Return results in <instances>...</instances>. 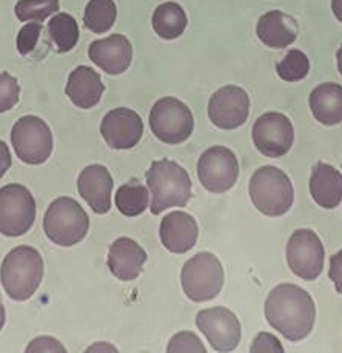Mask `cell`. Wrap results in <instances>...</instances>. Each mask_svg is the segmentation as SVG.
<instances>
[{"label":"cell","mask_w":342,"mask_h":353,"mask_svg":"<svg viewBox=\"0 0 342 353\" xmlns=\"http://www.w3.org/2000/svg\"><path fill=\"white\" fill-rule=\"evenodd\" d=\"M250 198L265 216H282L293 205L292 181L279 168L272 165L261 167L250 179Z\"/></svg>","instance_id":"277c9868"},{"label":"cell","mask_w":342,"mask_h":353,"mask_svg":"<svg viewBox=\"0 0 342 353\" xmlns=\"http://www.w3.org/2000/svg\"><path fill=\"white\" fill-rule=\"evenodd\" d=\"M150 128L163 143L177 145L185 142L194 130V117L182 101L162 97L150 111Z\"/></svg>","instance_id":"52a82bcc"},{"label":"cell","mask_w":342,"mask_h":353,"mask_svg":"<svg viewBox=\"0 0 342 353\" xmlns=\"http://www.w3.org/2000/svg\"><path fill=\"white\" fill-rule=\"evenodd\" d=\"M182 290L193 303H205L219 295L223 287V267L213 253L201 252L190 258L181 272Z\"/></svg>","instance_id":"8992f818"},{"label":"cell","mask_w":342,"mask_h":353,"mask_svg":"<svg viewBox=\"0 0 342 353\" xmlns=\"http://www.w3.org/2000/svg\"><path fill=\"white\" fill-rule=\"evenodd\" d=\"M88 56L91 62L107 74L116 76L127 71L133 61V47L127 37L122 34H111L99 39L90 45Z\"/></svg>","instance_id":"2e32d148"},{"label":"cell","mask_w":342,"mask_h":353,"mask_svg":"<svg viewBox=\"0 0 342 353\" xmlns=\"http://www.w3.org/2000/svg\"><path fill=\"white\" fill-rule=\"evenodd\" d=\"M153 30L161 39L173 41L181 37L187 28V14L176 2H165L157 6L153 12Z\"/></svg>","instance_id":"cb8c5ba5"},{"label":"cell","mask_w":342,"mask_h":353,"mask_svg":"<svg viewBox=\"0 0 342 353\" xmlns=\"http://www.w3.org/2000/svg\"><path fill=\"white\" fill-rule=\"evenodd\" d=\"M11 153L8 145L3 141H0V179L3 178L5 173L11 168Z\"/></svg>","instance_id":"d590c367"},{"label":"cell","mask_w":342,"mask_h":353,"mask_svg":"<svg viewBox=\"0 0 342 353\" xmlns=\"http://www.w3.org/2000/svg\"><path fill=\"white\" fill-rule=\"evenodd\" d=\"M147 184L151 193L150 210L153 214H161L170 207H185L192 198V179L174 161L161 159L151 163Z\"/></svg>","instance_id":"7a4b0ae2"},{"label":"cell","mask_w":342,"mask_h":353,"mask_svg":"<svg viewBox=\"0 0 342 353\" xmlns=\"http://www.w3.org/2000/svg\"><path fill=\"white\" fill-rule=\"evenodd\" d=\"M90 228L88 214L77 201L68 196L52 201L43 218V230L51 243L71 247L87 236Z\"/></svg>","instance_id":"5b68a950"},{"label":"cell","mask_w":342,"mask_h":353,"mask_svg":"<svg viewBox=\"0 0 342 353\" xmlns=\"http://www.w3.org/2000/svg\"><path fill=\"white\" fill-rule=\"evenodd\" d=\"M36 201L28 188L8 184L0 188V233L17 238L31 230L36 221Z\"/></svg>","instance_id":"ba28073f"},{"label":"cell","mask_w":342,"mask_h":353,"mask_svg":"<svg viewBox=\"0 0 342 353\" xmlns=\"http://www.w3.org/2000/svg\"><path fill=\"white\" fill-rule=\"evenodd\" d=\"M101 134L113 150H130L141 142L143 134L142 117L130 108H114L105 114Z\"/></svg>","instance_id":"9a60e30c"},{"label":"cell","mask_w":342,"mask_h":353,"mask_svg":"<svg viewBox=\"0 0 342 353\" xmlns=\"http://www.w3.org/2000/svg\"><path fill=\"white\" fill-rule=\"evenodd\" d=\"M310 71V61L301 50H290L276 65V73L285 82H299L305 79Z\"/></svg>","instance_id":"83f0119b"},{"label":"cell","mask_w":342,"mask_h":353,"mask_svg":"<svg viewBox=\"0 0 342 353\" xmlns=\"http://www.w3.org/2000/svg\"><path fill=\"white\" fill-rule=\"evenodd\" d=\"M197 178L207 192L222 194L239 178V162L232 150L216 145L205 150L197 162Z\"/></svg>","instance_id":"30bf717a"},{"label":"cell","mask_w":342,"mask_h":353,"mask_svg":"<svg viewBox=\"0 0 342 353\" xmlns=\"http://www.w3.org/2000/svg\"><path fill=\"white\" fill-rule=\"evenodd\" d=\"M3 324H5V307H3L2 295H0V330L3 329Z\"/></svg>","instance_id":"f35d334b"},{"label":"cell","mask_w":342,"mask_h":353,"mask_svg":"<svg viewBox=\"0 0 342 353\" xmlns=\"http://www.w3.org/2000/svg\"><path fill=\"white\" fill-rule=\"evenodd\" d=\"M77 190L94 213L105 214L110 212L113 178L103 165L93 163V165L85 167L79 174Z\"/></svg>","instance_id":"e0dca14e"},{"label":"cell","mask_w":342,"mask_h":353,"mask_svg":"<svg viewBox=\"0 0 342 353\" xmlns=\"http://www.w3.org/2000/svg\"><path fill=\"white\" fill-rule=\"evenodd\" d=\"M310 110L322 125L333 127L342 122V87L339 83H321L310 94Z\"/></svg>","instance_id":"603a6c76"},{"label":"cell","mask_w":342,"mask_h":353,"mask_svg":"<svg viewBox=\"0 0 342 353\" xmlns=\"http://www.w3.org/2000/svg\"><path fill=\"white\" fill-rule=\"evenodd\" d=\"M324 245L312 230L294 232L287 244V263L290 270L304 281H314L324 269Z\"/></svg>","instance_id":"8fae6325"},{"label":"cell","mask_w":342,"mask_h":353,"mask_svg":"<svg viewBox=\"0 0 342 353\" xmlns=\"http://www.w3.org/2000/svg\"><path fill=\"white\" fill-rule=\"evenodd\" d=\"M328 276H330L334 287H336V292L342 295V250L332 256Z\"/></svg>","instance_id":"e575fe53"},{"label":"cell","mask_w":342,"mask_h":353,"mask_svg":"<svg viewBox=\"0 0 342 353\" xmlns=\"http://www.w3.org/2000/svg\"><path fill=\"white\" fill-rule=\"evenodd\" d=\"M332 10L334 17L342 23V0H332Z\"/></svg>","instance_id":"8d00e7d4"},{"label":"cell","mask_w":342,"mask_h":353,"mask_svg":"<svg viewBox=\"0 0 342 353\" xmlns=\"http://www.w3.org/2000/svg\"><path fill=\"white\" fill-rule=\"evenodd\" d=\"M310 193L319 207L333 210L342 201V174L328 163L318 162L312 172Z\"/></svg>","instance_id":"7402d4cb"},{"label":"cell","mask_w":342,"mask_h":353,"mask_svg":"<svg viewBox=\"0 0 342 353\" xmlns=\"http://www.w3.org/2000/svg\"><path fill=\"white\" fill-rule=\"evenodd\" d=\"M21 96V87L17 79L8 73H0V113L16 107Z\"/></svg>","instance_id":"f546056e"},{"label":"cell","mask_w":342,"mask_h":353,"mask_svg":"<svg viewBox=\"0 0 342 353\" xmlns=\"http://www.w3.org/2000/svg\"><path fill=\"white\" fill-rule=\"evenodd\" d=\"M116 17L117 10L113 0H90L85 6L83 23L91 32L103 34L113 27Z\"/></svg>","instance_id":"4316f807"},{"label":"cell","mask_w":342,"mask_h":353,"mask_svg":"<svg viewBox=\"0 0 342 353\" xmlns=\"http://www.w3.org/2000/svg\"><path fill=\"white\" fill-rule=\"evenodd\" d=\"M43 278V259L36 248L19 245L6 254L0 267V281L8 296L14 301L30 299Z\"/></svg>","instance_id":"3957f363"},{"label":"cell","mask_w":342,"mask_h":353,"mask_svg":"<svg viewBox=\"0 0 342 353\" xmlns=\"http://www.w3.org/2000/svg\"><path fill=\"white\" fill-rule=\"evenodd\" d=\"M196 325L216 352H233L241 341V323L225 307L203 309L196 316Z\"/></svg>","instance_id":"4fadbf2b"},{"label":"cell","mask_w":342,"mask_h":353,"mask_svg":"<svg viewBox=\"0 0 342 353\" xmlns=\"http://www.w3.org/2000/svg\"><path fill=\"white\" fill-rule=\"evenodd\" d=\"M336 59H338V70H339V74L342 76V45H341V48L338 50Z\"/></svg>","instance_id":"ab89813d"},{"label":"cell","mask_w":342,"mask_h":353,"mask_svg":"<svg viewBox=\"0 0 342 353\" xmlns=\"http://www.w3.org/2000/svg\"><path fill=\"white\" fill-rule=\"evenodd\" d=\"M147 253L131 238H119L108 250V267L121 281H134L147 263Z\"/></svg>","instance_id":"d6986e66"},{"label":"cell","mask_w":342,"mask_h":353,"mask_svg":"<svg viewBox=\"0 0 342 353\" xmlns=\"http://www.w3.org/2000/svg\"><path fill=\"white\" fill-rule=\"evenodd\" d=\"M59 11V0H19L16 17L21 22H43Z\"/></svg>","instance_id":"f1b7e54d"},{"label":"cell","mask_w":342,"mask_h":353,"mask_svg":"<svg viewBox=\"0 0 342 353\" xmlns=\"http://www.w3.org/2000/svg\"><path fill=\"white\" fill-rule=\"evenodd\" d=\"M256 34L270 48H287L298 39V23L282 11H270L259 19Z\"/></svg>","instance_id":"44dd1931"},{"label":"cell","mask_w":342,"mask_h":353,"mask_svg":"<svg viewBox=\"0 0 342 353\" xmlns=\"http://www.w3.org/2000/svg\"><path fill=\"white\" fill-rule=\"evenodd\" d=\"M162 245L171 253H187L196 245L199 227L196 219L185 212H171L161 222Z\"/></svg>","instance_id":"ac0fdd59"},{"label":"cell","mask_w":342,"mask_h":353,"mask_svg":"<svg viewBox=\"0 0 342 353\" xmlns=\"http://www.w3.org/2000/svg\"><path fill=\"white\" fill-rule=\"evenodd\" d=\"M267 323L288 341H301L313 330L316 319L310 293L294 284H281L268 293L265 301Z\"/></svg>","instance_id":"6da1fadb"},{"label":"cell","mask_w":342,"mask_h":353,"mask_svg":"<svg viewBox=\"0 0 342 353\" xmlns=\"http://www.w3.org/2000/svg\"><path fill=\"white\" fill-rule=\"evenodd\" d=\"M42 32V23L41 22H30L23 25L17 34V50L22 56L30 54L34 50L36 43L39 41V36Z\"/></svg>","instance_id":"4dcf8cb0"},{"label":"cell","mask_w":342,"mask_h":353,"mask_svg":"<svg viewBox=\"0 0 342 353\" xmlns=\"http://www.w3.org/2000/svg\"><path fill=\"white\" fill-rule=\"evenodd\" d=\"M101 352V350H107V352H116V347H113V345H108L107 343H99L96 345H93V347H90L88 352Z\"/></svg>","instance_id":"74e56055"},{"label":"cell","mask_w":342,"mask_h":353,"mask_svg":"<svg viewBox=\"0 0 342 353\" xmlns=\"http://www.w3.org/2000/svg\"><path fill=\"white\" fill-rule=\"evenodd\" d=\"M116 207L123 216H139L148 208L150 193L139 181H130L123 184L116 193Z\"/></svg>","instance_id":"d4e9b609"},{"label":"cell","mask_w":342,"mask_h":353,"mask_svg":"<svg viewBox=\"0 0 342 353\" xmlns=\"http://www.w3.org/2000/svg\"><path fill=\"white\" fill-rule=\"evenodd\" d=\"M11 143L17 158L28 165H41L52 153L48 123L36 116H23L11 130Z\"/></svg>","instance_id":"9c48e42d"},{"label":"cell","mask_w":342,"mask_h":353,"mask_svg":"<svg viewBox=\"0 0 342 353\" xmlns=\"http://www.w3.org/2000/svg\"><path fill=\"white\" fill-rule=\"evenodd\" d=\"M168 352H205L199 336L193 332H181L170 339Z\"/></svg>","instance_id":"1f68e13d"},{"label":"cell","mask_w":342,"mask_h":353,"mask_svg":"<svg viewBox=\"0 0 342 353\" xmlns=\"http://www.w3.org/2000/svg\"><path fill=\"white\" fill-rule=\"evenodd\" d=\"M26 352H65V347L54 338L39 336L32 339Z\"/></svg>","instance_id":"836d02e7"},{"label":"cell","mask_w":342,"mask_h":353,"mask_svg":"<svg viewBox=\"0 0 342 353\" xmlns=\"http://www.w3.org/2000/svg\"><path fill=\"white\" fill-rule=\"evenodd\" d=\"M253 142L267 158H281L292 150L294 130L292 121L282 113H265L253 125Z\"/></svg>","instance_id":"7c38bea8"},{"label":"cell","mask_w":342,"mask_h":353,"mask_svg":"<svg viewBox=\"0 0 342 353\" xmlns=\"http://www.w3.org/2000/svg\"><path fill=\"white\" fill-rule=\"evenodd\" d=\"M250 114V97L245 90L227 85L216 91L208 102V117L214 127L236 130L244 125Z\"/></svg>","instance_id":"5bb4252c"},{"label":"cell","mask_w":342,"mask_h":353,"mask_svg":"<svg viewBox=\"0 0 342 353\" xmlns=\"http://www.w3.org/2000/svg\"><path fill=\"white\" fill-rule=\"evenodd\" d=\"M103 91L105 85L102 83L101 74L85 65L71 71L67 87H65V93L70 97V101L76 107L83 110L96 107L101 102Z\"/></svg>","instance_id":"ffe728a7"},{"label":"cell","mask_w":342,"mask_h":353,"mask_svg":"<svg viewBox=\"0 0 342 353\" xmlns=\"http://www.w3.org/2000/svg\"><path fill=\"white\" fill-rule=\"evenodd\" d=\"M48 32L59 53H68L79 41V25L73 16L57 12L48 22Z\"/></svg>","instance_id":"484cf974"},{"label":"cell","mask_w":342,"mask_h":353,"mask_svg":"<svg viewBox=\"0 0 342 353\" xmlns=\"http://www.w3.org/2000/svg\"><path fill=\"white\" fill-rule=\"evenodd\" d=\"M252 352H284V347H282L279 339L276 338L272 333H259L258 336L254 338V341L252 344Z\"/></svg>","instance_id":"d6a6232c"}]
</instances>
